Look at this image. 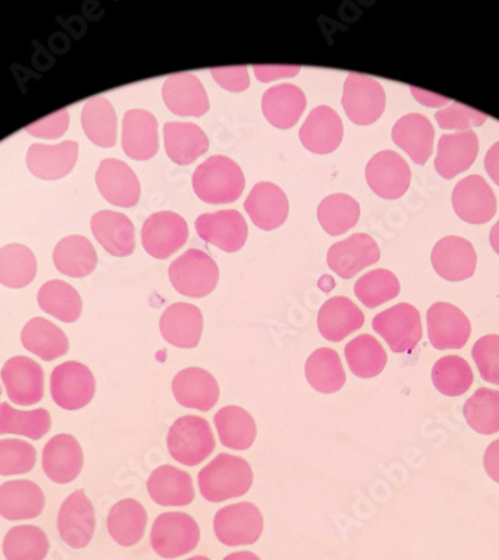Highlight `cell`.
<instances>
[{"mask_svg": "<svg viewBox=\"0 0 499 560\" xmlns=\"http://www.w3.org/2000/svg\"><path fill=\"white\" fill-rule=\"evenodd\" d=\"M166 444L170 455L178 464L196 466L212 455L216 439L208 420L199 416H184L170 428Z\"/></svg>", "mask_w": 499, "mask_h": 560, "instance_id": "3957f363", "label": "cell"}, {"mask_svg": "<svg viewBox=\"0 0 499 560\" xmlns=\"http://www.w3.org/2000/svg\"><path fill=\"white\" fill-rule=\"evenodd\" d=\"M195 228L206 243L227 253L240 252L248 238L247 222L236 210H222L199 215Z\"/></svg>", "mask_w": 499, "mask_h": 560, "instance_id": "5bb4252c", "label": "cell"}, {"mask_svg": "<svg viewBox=\"0 0 499 560\" xmlns=\"http://www.w3.org/2000/svg\"><path fill=\"white\" fill-rule=\"evenodd\" d=\"M78 150L80 147L76 141L31 145L26 158L28 171L45 182L65 178L77 165Z\"/></svg>", "mask_w": 499, "mask_h": 560, "instance_id": "d4e9b609", "label": "cell"}, {"mask_svg": "<svg viewBox=\"0 0 499 560\" xmlns=\"http://www.w3.org/2000/svg\"><path fill=\"white\" fill-rule=\"evenodd\" d=\"M473 359L480 377L499 386V335H486L473 347Z\"/></svg>", "mask_w": 499, "mask_h": 560, "instance_id": "f5cc1de1", "label": "cell"}, {"mask_svg": "<svg viewBox=\"0 0 499 560\" xmlns=\"http://www.w3.org/2000/svg\"><path fill=\"white\" fill-rule=\"evenodd\" d=\"M317 219L327 235L339 236L358 224L361 219V206L349 195H330L318 206Z\"/></svg>", "mask_w": 499, "mask_h": 560, "instance_id": "7bdbcfd3", "label": "cell"}, {"mask_svg": "<svg viewBox=\"0 0 499 560\" xmlns=\"http://www.w3.org/2000/svg\"><path fill=\"white\" fill-rule=\"evenodd\" d=\"M189 238V226L173 211L151 214L141 229L142 247L151 257L165 260L177 253Z\"/></svg>", "mask_w": 499, "mask_h": 560, "instance_id": "30bf717a", "label": "cell"}, {"mask_svg": "<svg viewBox=\"0 0 499 560\" xmlns=\"http://www.w3.org/2000/svg\"><path fill=\"white\" fill-rule=\"evenodd\" d=\"M150 498L162 506H186L195 501L190 474L173 465H163L150 474L147 481Z\"/></svg>", "mask_w": 499, "mask_h": 560, "instance_id": "f1b7e54d", "label": "cell"}, {"mask_svg": "<svg viewBox=\"0 0 499 560\" xmlns=\"http://www.w3.org/2000/svg\"><path fill=\"white\" fill-rule=\"evenodd\" d=\"M372 329L387 342L394 353H407L422 339V318L410 304H398L372 318Z\"/></svg>", "mask_w": 499, "mask_h": 560, "instance_id": "8992f818", "label": "cell"}, {"mask_svg": "<svg viewBox=\"0 0 499 560\" xmlns=\"http://www.w3.org/2000/svg\"><path fill=\"white\" fill-rule=\"evenodd\" d=\"M35 465L34 445L23 440L0 441V476H22L31 472Z\"/></svg>", "mask_w": 499, "mask_h": 560, "instance_id": "816d5d0a", "label": "cell"}, {"mask_svg": "<svg viewBox=\"0 0 499 560\" xmlns=\"http://www.w3.org/2000/svg\"><path fill=\"white\" fill-rule=\"evenodd\" d=\"M173 394L179 406L211 411L219 402L217 380L202 368H186L174 377Z\"/></svg>", "mask_w": 499, "mask_h": 560, "instance_id": "484cf974", "label": "cell"}, {"mask_svg": "<svg viewBox=\"0 0 499 560\" xmlns=\"http://www.w3.org/2000/svg\"><path fill=\"white\" fill-rule=\"evenodd\" d=\"M485 166L489 177L499 186V142H495V144L490 147L485 158Z\"/></svg>", "mask_w": 499, "mask_h": 560, "instance_id": "94428289", "label": "cell"}, {"mask_svg": "<svg viewBox=\"0 0 499 560\" xmlns=\"http://www.w3.org/2000/svg\"><path fill=\"white\" fill-rule=\"evenodd\" d=\"M53 260L57 271L72 278L89 277L97 267V253L85 236H67L56 245Z\"/></svg>", "mask_w": 499, "mask_h": 560, "instance_id": "74e56055", "label": "cell"}, {"mask_svg": "<svg viewBox=\"0 0 499 560\" xmlns=\"http://www.w3.org/2000/svg\"><path fill=\"white\" fill-rule=\"evenodd\" d=\"M123 151L134 161H150L159 151V122L146 109H130L123 118Z\"/></svg>", "mask_w": 499, "mask_h": 560, "instance_id": "603a6c76", "label": "cell"}, {"mask_svg": "<svg viewBox=\"0 0 499 560\" xmlns=\"http://www.w3.org/2000/svg\"><path fill=\"white\" fill-rule=\"evenodd\" d=\"M163 102L178 117H202L210 109L207 90L194 73H175L166 78Z\"/></svg>", "mask_w": 499, "mask_h": 560, "instance_id": "d6986e66", "label": "cell"}, {"mask_svg": "<svg viewBox=\"0 0 499 560\" xmlns=\"http://www.w3.org/2000/svg\"><path fill=\"white\" fill-rule=\"evenodd\" d=\"M485 469L486 474L492 478L495 483L499 485V440L494 441V443L486 448Z\"/></svg>", "mask_w": 499, "mask_h": 560, "instance_id": "680465c9", "label": "cell"}, {"mask_svg": "<svg viewBox=\"0 0 499 560\" xmlns=\"http://www.w3.org/2000/svg\"><path fill=\"white\" fill-rule=\"evenodd\" d=\"M211 75L220 88L232 93L245 92L252 84L247 67L212 68Z\"/></svg>", "mask_w": 499, "mask_h": 560, "instance_id": "9f6ffc18", "label": "cell"}, {"mask_svg": "<svg viewBox=\"0 0 499 560\" xmlns=\"http://www.w3.org/2000/svg\"><path fill=\"white\" fill-rule=\"evenodd\" d=\"M36 272L38 261L26 245L8 244L0 248V284L10 289L27 288Z\"/></svg>", "mask_w": 499, "mask_h": 560, "instance_id": "b9f144b4", "label": "cell"}, {"mask_svg": "<svg viewBox=\"0 0 499 560\" xmlns=\"http://www.w3.org/2000/svg\"><path fill=\"white\" fill-rule=\"evenodd\" d=\"M3 386L8 398L20 407H31L44 398V371L26 355H15L2 368Z\"/></svg>", "mask_w": 499, "mask_h": 560, "instance_id": "4fadbf2b", "label": "cell"}, {"mask_svg": "<svg viewBox=\"0 0 499 560\" xmlns=\"http://www.w3.org/2000/svg\"><path fill=\"white\" fill-rule=\"evenodd\" d=\"M223 560H260L259 556L252 553V551H239L227 556Z\"/></svg>", "mask_w": 499, "mask_h": 560, "instance_id": "6125c7cd", "label": "cell"}, {"mask_svg": "<svg viewBox=\"0 0 499 560\" xmlns=\"http://www.w3.org/2000/svg\"><path fill=\"white\" fill-rule=\"evenodd\" d=\"M343 108L351 122L358 126L374 125L386 108V93L374 78L349 73L341 100Z\"/></svg>", "mask_w": 499, "mask_h": 560, "instance_id": "52a82bcc", "label": "cell"}, {"mask_svg": "<svg viewBox=\"0 0 499 560\" xmlns=\"http://www.w3.org/2000/svg\"><path fill=\"white\" fill-rule=\"evenodd\" d=\"M59 534L67 546L80 550L88 547L96 530L95 506L84 490L69 494L57 516Z\"/></svg>", "mask_w": 499, "mask_h": 560, "instance_id": "8fae6325", "label": "cell"}, {"mask_svg": "<svg viewBox=\"0 0 499 560\" xmlns=\"http://www.w3.org/2000/svg\"><path fill=\"white\" fill-rule=\"evenodd\" d=\"M401 292L398 277L388 269H374L359 278L355 284V294L368 308H378L395 300Z\"/></svg>", "mask_w": 499, "mask_h": 560, "instance_id": "f907efd6", "label": "cell"}, {"mask_svg": "<svg viewBox=\"0 0 499 560\" xmlns=\"http://www.w3.org/2000/svg\"><path fill=\"white\" fill-rule=\"evenodd\" d=\"M92 232L97 243L112 256L128 257L135 252V226L129 217L104 210L92 217Z\"/></svg>", "mask_w": 499, "mask_h": 560, "instance_id": "e575fe53", "label": "cell"}, {"mask_svg": "<svg viewBox=\"0 0 499 560\" xmlns=\"http://www.w3.org/2000/svg\"><path fill=\"white\" fill-rule=\"evenodd\" d=\"M83 448L76 436L60 433L53 436L44 447L43 468L51 481L69 485L83 471Z\"/></svg>", "mask_w": 499, "mask_h": 560, "instance_id": "ffe728a7", "label": "cell"}, {"mask_svg": "<svg viewBox=\"0 0 499 560\" xmlns=\"http://www.w3.org/2000/svg\"><path fill=\"white\" fill-rule=\"evenodd\" d=\"M264 533V517L250 502L224 506L214 516V534L224 546H252Z\"/></svg>", "mask_w": 499, "mask_h": 560, "instance_id": "9c48e42d", "label": "cell"}, {"mask_svg": "<svg viewBox=\"0 0 499 560\" xmlns=\"http://www.w3.org/2000/svg\"><path fill=\"white\" fill-rule=\"evenodd\" d=\"M379 260V244L367 233H355L350 238L334 244L327 252V265L345 280H350Z\"/></svg>", "mask_w": 499, "mask_h": 560, "instance_id": "ac0fdd59", "label": "cell"}, {"mask_svg": "<svg viewBox=\"0 0 499 560\" xmlns=\"http://www.w3.org/2000/svg\"><path fill=\"white\" fill-rule=\"evenodd\" d=\"M204 317L198 306L178 302L167 306L161 317L162 337L178 349H195L202 337Z\"/></svg>", "mask_w": 499, "mask_h": 560, "instance_id": "4316f807", "label": "cell"}, {"mask_svg": "<svg viewBox=\"0 0 499 560\" xmlns=\"http://www.w3.org/2000/svg\"><path fill=\"white\" fill-rule=\"evenodd\" d=\"M253 478L255 476L247 460L222 453L199 472L200 494L216 504L244 497L252 489Z\"/></svg>", "mask_w": 499, "mask_h": 560, "instance_id": "7a4b0ae2", "label": "cell"}, {"mask_svg": "<svg viewBox=\"0 0 499 560\" xmlns=\"http://www.w3.org/2000/svg\"><path fill=\"white\" fill-rule=\"evenodd\" d=\"M150 539L151 547L161 558L175 559L198 547L200 530L189 514L171 511L155 518Z\"/></svg>", "mask_w": 499, "mask_h": 560, "instance_id": "5b68a950", "label": "cell"}, {"mask_svg": "<svg viewBox=\"0 0 499 560\" xmlns=\"http://www.w3.org/2000/svg\"><path fill=\"white\" fill-rule=\"evenodd\" d=\"M214 424L224 447L247 450L255 444L256 422L244 408L236 406L222 408L214 416Z\"/></svg>", "mask_w": 499, "mask_h": 560, "instance_id": "ab89813d", "label": "cell"}, {"mask_svg": "<svg viewBox=\"0 0 499 560\" xmlns=\"http://www.w3.org/2000/svg\"><path fill=\"white\" fill-rule=\"evenodd\" d=\"M432 267L448 281H465L474 276L477 268V253L468 240L461 236H445L433 247Z\"/></svg>", "mask_w": 499, "mask_h": 560, "instance_id": "44dd1931", "label": "cell"}, {"mask_svg": "<svg viewBox=\"0 0 499 560\" xmlns=\"http://www.w3.org/2000/svg\"><path fill=\"white\" fill-rule=\"evenodd\" d=\"M24 349L45 362L56 361L69 351V341L63 330L47 318L35 317L22 330Z\"/></svg>", "mask_w": 499, "mask_h": 560, "instance_id": "d590c367", "label": "cell"}, {"mask_svg": "<svg viewBox=\"0 0 499 560\" xmlns=\"http://www.w3.org/2000/svg\"><path fill=\"white\" fill-rule=\"evenodd\" d=\"M149 516L144 505L137 500H123L113 506L108 514V533L123 547L137 546L144 538Z\"/></svg>", "mask_w": 499, "mask_h": 560, "instance_id": "8d00e7d4", "label": "cell"}, {"mask_svg": "<svg viewBox=\"0 0 499 560\" xmlns=\"http://www.w3.org/2000/svg\"><path fill=\"white\" fill-rule=\"evenodd\" d=\"M194 190L202 202L211 206L232 203L241 198L245 187L243 170L227 155H212L196 167Z\"/></svg>", "mask_w": 499, "mask_h": 560, "instance_id": "6da1fadb", "label": "cell"}, {"mask_svg": "<svg viewBox=\"0 0 499 560\" xmlns=\"http://www.w3.org/2000/svg\"><path fill=\"white\" fill-rule=\"evenodd\" d=\"M453 210L469 224H485L497 214V196L480 175H469L456 184L452 195Z\"/></svg>", "mask_w": 499, "mask_h": 560, "instance_id": "2e32d148", "label": "cell"}, {"mask_svg": "<svg viewBox=\"0 0 499 560\" xmlns=\"http://www.w3.org/2000/svg\"><path fill=\"white\" fill-rule=\"evenodd\" d=\"M305 377L314 390L325 395L341 390L347 382L341 359L333 349H318L310 354L305 363Z\"/></svg>", "mask_w": 499, "mask_h": 560, "instance_id": "60d3db41", "label": "cell"}, {"mask_svg": "<svg viewBox=\"0 0 499 560\" xmlns=\"http://www.w3.org/2000/svg\"><path fill=\"white\" fill-rule=\"evenodd\" d=\"M306 108L305 93L294 84H278L262 97V112L274 128L290 129Z\"/></svg>", "mask_w": 499, "mask_h": 560, "instance_id": "4dcf8cb0", "label": "cell"}, {"mask_svg": "<svg viewBox=\"0 0 499 560\" xmlns=\"http://www.w3.org/2000/svg\"><path fill=\"white\" fill-rule=\"evenodd\" d=\"M428 335L433 349L460 350L472 337V323L449 302H436L428 310Z\"/></svg>", "mask_w": 499, "mask_h": 560, "instance_id": "9a60e30c", "label": "cell"}, {"mask_svg": "<svg viewBox=\"0 0 499 560\" xmlns=\"http://www.w3.org/2000/svg\"><path fill=\"white\" fill-rule=\"evenodd\" d=\"M44 506V492L34 481L14 480L0 486V516L7 521L38 517Z\"/></svg>", "mask_w": 499, "mask_h": 560, "instance_id": "1f68e13d", "label": "cell"}, {"mask_svg": "<svg viewBox=\"0 0 499 560\" xmlns=\"http://www.w3.org/2000/svg\"><path fill=\"white\" fill-rule=\"evenodd\" d=\"M38 304L45 313L65 323L77 322L83 313L80 293L61 280L48 281L40 288Z\"/></svg>", "mask_w": 499, "mask_h": 560, "instance_id": "f6af8a7d", "label": "cell"}, {"mask_svg": "<svg viewBox=\"0 0 499 560\" xmlns=\"http://www.w3.org/2000/svg\"><path fill=\"white\" fill-rule=\"evenodd\" d=\"M85 137L102 149H113L117 144V116L112 102L104 96L85 102L81 114Z\"/></svg>", "mask_w": 499, "mask_h": 560, "instance_id": "f35d334b", "label": "cell"}, {"mask_svg": "<svg viewBox=\"0 0 499 560\" xmlns=\"http://www.w3.org/2000/svg\"><path fill=\"white\" fill-rule=\"evenodd\" d=\"M51 415L45 408L34 411H20L10 404H0V435L15 433L31 440H40L50 432Z\"/></svg>", "mask_w": 499, "mask_h": 560, "instance_id": "7dc6e473", "label": "cell"}, {"mask_svg": "<svg viewBox=\"0 0 499 560\" xmlns=\"http://www.w3.org/2000/svg\"><path fill=\"white\" fill-rule=\"evenodd\" d=\"M257 80L262 83H271L280 78L297 77L301 72V67H286V65H255L253 67Z\"/></svg>", "mask_w": 499, "mask_h": 560, "instance_id": "6f0895ef", "label": "cell"}, {"mask_svg": "<svg viewBox=\"0 0 499 560\" xmlns=\"http://www.w3.org/2000/svg\"><path fill=\"white\" fill-rule=\"evenodd\" d=\"M69 126L68 109H61L43 118V120L32 122L26 128V132L32 137L40 139H59L67 133Z\"/></svg>", "mask_w": 499, "mask_h": 560, "instance_id": "11a10c76", "label": "cell"}, {"mask_svg": "<svg viewBox=\"0 0 499 560\" xmlns=\"http://www.w3.org/2000/svg\"><path fill=\"white\" fill-rule=\"evenodd\" d=\"M411 93L416 101H419L425 106H429V108H441V106L448 105L450 102L448 97L433 95V93L425 92L422 89L411 88Z\"/></svg>", "mask_w": 499, "mask_h": 560, "instance_id": "91938a15", "label": "cell"}, {"mask_svg": "<svg viewBox=\"0 0 499 560\" xmlns=\"http://www.w3.org/2000/svg\"><path fill=\"white\" fill-rule=\"evenodd\" d=\"M474 382L472 366L460 355H445L432 368V383L440 394L456 398L469 390Z\"/></svg>", "mask_w": 499, "mask_h": 560, "instance_id": "681fc988", "label": "cell"}, {"mask_svg": "<svg viewBox=\"0 0 499 560\" xmlns=\"http://www.w3.org/2000/svg\"><path fill=\"white\" fill-rule=\"evenodd\" d=\"M50 550L47 534L38 526L12 527L3 539L7 560H44Z\"/></svg>", "mask_w": 499, "mask_h": 560, "instance_id": "bcb514c9", "label": "cell"}, {"mask_svg": "<svg viewBox=\"0 0 499 560\" xmlns=\"http://www.w3.org/2000/svg\"><path fill=\"white\" fill-rule=\"evenodd\" d=\"M478 150L477 135L473 130L443 135L437 150L436 170L445 179L465 173L476 162Z\"/></svg>", "mask_w": 499, "mask_h": 560, "instance_id": "83f0119b", "label": "cell"}, {"mask_svg": "<svg viewBox=\"0 0 499 560\" xmlns=\"http://www.w3.org/2000/svg\"><path fill=\"white\" fill-rule=\"evenodd\" d=\"M365 177L368 186L380 198L399 199L410 189L411 170L398 153L384 150L368 162Z\"/></svg>", "mask_w": 499, "mask_h": 560, "instance_id": "7c38bea8", "label": "cell"}, {"mask_svg": "<svg viewBox=\"0 0 499 560\" xmlns=\"http://www.w3.org/2000/svg\"><path fill=\"white\" fill-rule=\"evenodd\" d=\"M51 396L63 410L77 411L95 398L96 380L93 372L80 362L56 366L51 374Z\"/></svg>", "mask_w": 499, "mask_h": 560, "instance_id": "ba28073f", "label": "cell"}, {"mask_svg": "<svg viewBox=\"0 0 499 560\" xmlns=\"http://www.w3.org/2000/svg\"><path fill=\"white\" fill-rule=\"evenodd\" d=\"M365 316L349 298H330L318 311L317 326L322 337L330 342L343 339L362 328Z\"/></svg>", "mask_w": 499, "mask_h": 560, "instance_id": "f546056e", "label": "cell"}, {"mask_svg": "<svg viewBox=\"0 0 499 560\" xmlns=\"http://www.w3.org/2000/svg\"><path fill=\"white\" fill-rule=\"evenodd\" d=\"M96 186L106 202L134 208L141 198V184L128 163L105 159L96 171Z\"/></svg>", "mask_w": 499, "mask_h": 560, "instance_id": "e0dca14e", "label": "cell"}, {"mask_svg": "<svg viewBox=\"0 0 499 560\" xmlns=\"http://www.w3.org/2000/svg\"><path fill=\"white\" fill-rule=\"evenodd\" d=\"M345 137L341 117L330 106L314 108L300 130L302 145L314 154H329L337 150Z\"/></svg>", "mask_w": 499, "mask_h": 560, "instance_id": "cb8c5ba5", "label": "cell"}, {"mask_svg": "<svg viewBox=\"0 0 499 560\" xmlns=\"http://www.w3.org/2000/svg\"><path fill=\"white\" fill-rule=\"evenodd\" d=\"M490 245H492L495 253L499 255V220L490 231Z\"/></svg>", "mask_w": 499, "mask_h": 560, "instance_id": "be15d7a7", "label": "cell"}, {"mask_svg": "<svg viewBox=\"0 0 499 560\" xmlns=\"http://www.w3.org/2000/svg\"><path fill=\"white\" fill-rule=\"evenodd\" d=\"M244 208L255 226L262 231H274L288 220L289 199L276 184L262 182L250 191Z\"/></svg>", "mask_w": 499, "mask_h": 560, "instance_id": "7402d4cb", "label": "cell"}, {"mask_svg": "<svg viewBox=\"0 0 499 560\" xmlns=\"http://www.w3.org/2000/svg\"><path fill=\"white\" fill-rule=\"evenodd\" d=\"M437 122L440 128L444 130H469L472 128H478V126L485 125L488 120V116L476 109L469 108L457 102H453L448 108L441 109L436 114Z\"/></svg>", "mask_w": 499, "mask_h": 560, "instance_id": "db71d44e", "label": "cell"}, {"mask_svg": "<svg viewBox=\"0 0 499 560\" xmlns=\"http://www.w3.org/2000/svg\"><path fill=\"white\" fill-rule=\"evenodd\" d=\"M392 138L399 149L410 155L413 162L423 166L432 155L436 130L423 114H407L396 121Z\"/></svg>", "mask_w": 499, "mask_h": 560, "instance_id": "d6a6232c", "label": "cell"}, {"mask_svg": "<svg viewBox=\"0 0 499 560\" xmlns=\"http://www.w3.org/2000/svg\"><path fill=\"white\" fill-rule=\"evenodd\" d=\"M219 267L211 256L202 250H187L170 267L171 284L187 298H206L219 284Z\"/></svg>", "mask_w": 499, "mask_h": 560, "instance_id": "277c9868", "label": "cell"}, {"mask_svg": "<svg viewBox=\"0 0 499 560\" xmlns=\"http://www.w3.org/2000/svg\"><path fill=\"white\" fill-rule=\"evenodd\" d=\"M163 135L167 158L177 165H190L210 149V139L195 122H165Z\"/></svg>", "mask_w": 499, "mask_h": 560, "instance_id": "836d02e7", "label": "cell"}, {"mask_svg": "<svg viewBox=\"0 0 499 560\" xmlns=\"http://www.w3.org/2000/svg\"><path fill=\"white\" fill-rule=\"evenodd\" d=\"M347 365L359 378H374L387 363L386 350L371 335H359L345 349Z\"/></svg>", "mask_w": 499, "mask_h": 560, "instance_id": "ee69618b", "label": "cell"}, {"mask_svg": "<svg viewBox=\"0 0 499 560\" xmlns=\"http://www.w3.org/2000/svg\"><path fill=\"white\" fill-rule=\"evenodd\" d=\"M187 560H210V559L206 558V556H195V558H190Z\"/></svg>", "mask_w": 499, "mask_h": 560, "instance_id": "e7e4bbea", "label": "cell"}, {"mask_svg": "<svg viewBox=\"0 0 499 560\" xmlns=\"http://www.w3.org/2000/svg\"><path fill=\"white\" fill-rule=\"evenodd\" d=\"M464 416L468 427L481 435L499 432V392L488 387L478 388L466 400Z\"/></svg>", "mask_w": 499, "mask_h": 560, "instance_id": "c3c4849f", "label": "cell"}]
</instances>
